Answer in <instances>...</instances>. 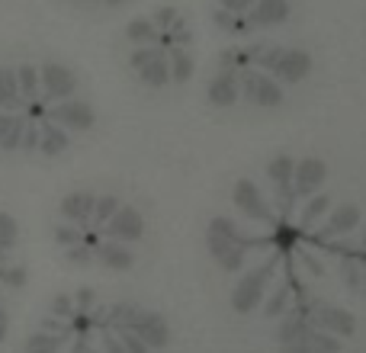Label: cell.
<instances>
[{"mask_svg":"<svg viewBox=\"0 0 366 353\" xmlns=\"http://www.w3.org/2000/svg\"><path fill=\"white\" fill-rule=\"evenodd\" d=\"M302 264H305V270H309L312 277H322V273H325L322 260H318V257H312V254H302Z\"/></svg>","mask_w":366,"mask_h":353,"instance_id":"48","label":"cell"},{"mask_svg":"<svg viewBox=\"0 0 366 353\" xmlns=\"http://www.w3.org/2000/svg\"><path fill=\"white\" fill-rule=\"evenodd\" d=\"M312 71V55L302 49H283V58L280 64L273 68V74L280 77L283 84H299L305 74Z\"/></svg>","mask_w":366,"mask_h":353,"instance_id":"10","label":"cell"},{"mask_svg":"<svg viewBox=\"0 0 366 353\" xmlns=\"http://www.w3.org/2000/svg\"><path fill=\"white\" fill-rule=\"evenodd\" d=\"M39 129H42V145H39V151H42L45 158H55V154H61L64 148H68V129L55 126L51 119H45Z\"/></svg>","mask_w":366,"mask_h":353,"instance_id":"20","label":"cell"},{"mask_svg":"<svg viewBox=\"0 0 366 353\" xmlns=\"http://www.w3.org/2000/svg\"><path fill=\"white\" fill-rule=\"evenodd\" d=\"M290 19V0H254L247 10V23L251 26H280Z\"/></svg>","mask_w":366,"mask_h":353,"instance_id":"12","label":"cell"},{"mask_svg":"<svg viewBox=\"0 0 366 353\" xmlns=\"http://www.w3.org/2000/svg\"><path fill=\"white\" fill-rule=\"evenodd\" d=\"M119 341L126 344V350L129 353H152V347H148L145 341H142L135 331H129V328H119Z\"/></svg>","mask_w":366,"mask_h":353,"instance_id":"38","label":"cell"},{"mask_svg":"<svg viewBox=\"0 0 366 353\" xmlns=\"http://www.w3.org/2000/svg\"><path fill=\"white\" fill-rule=\"evenodd\" d=\"M139 74H142V81H145L148 87H167V81H171V58L158 55L154 61H148Z\"/></svg>","mask_w":366,"mask_h":353,"instance_id":"21","label":"cell"},{"mask_svg":"<svg viewBox=\"0 0 366 353\" xmlns=\"http://www.w3.org/2000/svg\"><path fill=\"white\" fill-rule=\"evenodd\" d=\"M254 6V0H222V10H232V13H247Z\"/></svg>","mask_w":366,"mask_h":353,"instance_id":"45","label":"cell"},{"mask_svg":"<svg viewBox=\"0 0 366 353\" xmlns=\"http://www.w3.org/2000/svg\"><path fill=\"white\" fill-rule=\"evenodd\" d=\"M164 32H167V36H171V45H174V49H187V45H189V39H193V32H189V26L183 23L180 16L174 19V26H171V29H164Z\"/></svg>","mask_w":366,"mask_h":353,"instance_id":"34","label":"cell"},{"mask_svg":"<svg viewBox=\"0 0 366 353\" xmlns=\"http://www.w3.org/2000/svg\"><path fill=\"white\" fill-rule=\"evenodd\" d=\"M315 322L337 337H350L357 331L354 315L347 309H337V305H315Z\"/></svg>","mask_w":366,"mask_h":353,"instance_id":"11","label":"cell"},{"mask_svg":"<svg viewBox=\"0 0 366 353\" xmlns=\"http://www.w3.org/2000/svg\"><path fill=\"white\" fill-rule=\"evenodd\" d=\"M267 174H270V180L277 183L280 196H283V199L290 202V193H286V187H292V174H296V161H292L290 154H277V158L270 161V167H267Z\"/></svg>","mask_w":366,"mask_h":353,"instance_id":"19","label":"cell"},{"mask_svg":"<svg viewBox=\"0 0 366 353\" xmlns=\"http://www.w3.org/2000/svg\"><path fill=\"white\" fill-rule=\"evenodd\" d=\"M39 145H42V129L29 122V126H26V132H23V145H19V148H23V151H36Z\"/></svg>","mask_w":366,"mask_h":353,"instance_id":"41","label":"cell"},{"mask_svg":"<svg viewBox=\"0 0 366 353\" xmlns=\"http://www.w3.org/2000/svg\"><path fill=\"white\" fill-rule=\"evenodd\" d=\"M273 270H277V260L270 257L260 267H254L251 273H244L241 283L234 286V292H232V309L241 312V315H247V312L257 309L260 299H264V292H267V286H270V279H273Z\"/></svg>","mask_w":366,"mask_h":353,"instance_id":"2","label":"cell"},{"mask_svg":"<svg viewBox=\"0 0 366 353\" xmlns=\"http://www.w3.org/2000/svg\"><path fill=\"white\" fill-rule=\"evenodd\" d=\"M232 199L234 206L241 209V212L247 215V219H257V222H277V215L270 212V206H267V199L260 196V189L254 187V180H238L232 189Z\"/></svg>","mask_w":366,"mask_h":353,"instance_id":"5","label":"cell"},{"mask_svg":"<svg viewBox=\"0 0 366 353\" xmlns=\"http://www.w3.org/2000/svg\"><path fill=\"white\" fill-rule=\"evenodd\" d=\"M68 260L71 264H77V267H87L90 264V244H84V241L81 244H71L68 247Z\"/></svg>","mask_w":366,"mask_h":353,"instance_id":"42","label":"cell"},{"mask_svg":"<svg viewBox=\"0 0 366 353\" xmlns=\"http://www.w3.org/2000/svg\"><path fill=\"white\" fill-rule=\"evenodd\" d=\"M119 4H126V0H107V6H119Z\"/></svg>","mask_w":366,"mask_h":353,"instance_id":"51","label":"cell"},{"mask_svg":"<svg viewBox=\"0 0 366 353\" xmlns=\"http://www.w3.org/2000/svg\"><path fill=\"white\" fill-rule=\"evenodd\" d=\"M158 26L152 23V19H132V23L126 26V39L135 45H154L158 42Z\"/></svg>","mask_w":366,"mask_h":353,"instance_id":"23","label":"cell"},{"mask_svg":"<svg viewBox=\"0 0 366 353\" xmlns=\"http://www.w3.org/2000/svg\"><path fill=\"white\" fill-rule=\"evenodd\" d=\"M206 238H209V254H212V257L222 264V270H228V273L241 270L247 241L241 238L238 225H234L232 219H222V215H219V219H212Z\"/></svg>","mask_w":366,"mask_h":353,"instance_id":"1","label":"cell"},{"mask_svg":"<svg viewBox=\"0 0 366 353\" xmlns=\"http://www.w3.org/2000/svg\"><path fill=\"white\" fill-rule=\"evenodd\" d=\"M357 225H360V209H357L354 202H344V206L331 209L328 222H325V228H322V238H325V241H331L335 234H347V232H354Z\"/></svg>","mask_w":366,"mask_h":353,"instance_id":"14","label":"cell"},{"mask_svg":"<svg viewBox=\"0 0 366 353\" xmlns=\"http://www.w3.org/2000/svg\"><path fill=\"white\" fill-rule=\"evenodd\" d=\"M103 228H107V234L116 241H139L142 234H145V222H142L139 209H132V206H119Z\"/></svg>","mask_w":366,"mask_h":353,"instance_id":"8","label":"cell"},{"mask_svg":"<svg viewBox=\"0 0 366 353\" xmlns=\"http://www.w3.org/2000/svg\"><path fill=\"white\" fill-rule=\"evenodd\" d=\"M290 299H292V292H290V286L283 283V286H280L277 292H273L270 299H267V305H264V309H267V315H270V318L283 315V312L290 309Z\"/></svg>","mask_w":366,"mask_h":353,"instance_id":"30","label":"cell"},{"mask_svg":"<svg viewBox=\"0 0 366 353\" xmlns=\"http://www.w3.org/2000/svg\"><path fill=\"white\" fill-rule=\"evenodd\" d=\"M84 353H90V350H84Z\"/></svg>","mask_w":366,"mask_h":353,"instance_id":"53","label":"cell"},{"mask_svg":"<svg viewBox=\"0 0 366 353\" xmlns=\"http://www.w3.org/2000/svg\"><path fill=\"white\" fill-rule=\"evenodd\" d=\"M325 212H331V196H325V193L309 196V202L302 206V215H299V228H302V232L305 228H312Z\"/></svg>","mask_w":366,"mask_h":353,"instance_id":"22","label":"cell"},{"mask_svg":"<svg viewBox=\"0 0 366 353\" xmlns=\"http://www.w3.org/2000/svg\"><path fill=\"white\" fill-rule=\"evenodd\" d=\"M94 206H97V196L94 193H68L61 199V215L71 222V225H87L94 219Z\"/></svg>","mask_w":366,"mask_h":353,"instance_id":"15","label":"cell"},{"mask_svg":"<svg viewBox=\"0 0 366 353\" xmlns=\"http://www.w3.org/2000/svg\"><path fill=\"white\" fill-rule=\"evenodd\" d=\"M309 344L315 350H322V353H337L341 350V341H337V334H331V331H312Z\"/></svg>","mask_w":366,"mask_h":353,"instance_id":"32","label":"cell"},{"mask_svg":"<svg viewBox=\"0 0 366 353\" xmlns=\"http://www.w3.org/2000/svg\"><path fill=\"white\" fill-rule=\"evenodd\" d=\"M49 119L55 122V126L68 129V132H87V129H94L97 116H94V106L84 100H61L55 103V106L49 109Z\"/></svg>","mask_w":366,"mask_h":353,"instance_id":"3","label":"cell"},{"mask_svg":"<svg viewBox=\"0 0 366 353\" xmlns=\"http://www.w3.org/2000/svg\"><path fill=\"white\" fill-rule=\"evenodd\" d=\"M23 132H26V119L13 113H0V148L4 151H16L23 145Z\"/></svg>","mask_w":366,"mask_h":353,"instance_id":"18","label":"cell"},{"mask_svg":"<svg viewBox=\"0 0 366 353\" xmlns=\"http://www.w3.org/2000/svg\"><path fill=\"white\" fill-rule=\"evenodd\" d=\"M158 55H164V51H161L158 45H142V49H135V51H132V68H135V71H142L148 61H154Z\"/></svg>","mask_w":366,"mask_h":353,"instance_id":"37","label":"cell"},{"mask_svg":"<svg viewBox=\"0 0 366 353\" xmlns=\"http://www.w3.org/2000/svg\"><path fill=\"white\" fill-rule=\"evenodd\" d=\"M77 305H81V312H87L90 305H94V289H81L77 292V299H74Z\"/></svg>","mask_w":366,"mask_h":353,"instance_id":"49","label":"cell"},{"mask_svg":"<svg viewBox=\"0 0 366 353\" xmlns=\"http://www.w3.org/2000/svg\"><path fill=\"white\" fill-rule=\"evenodd\" d=\"M215 26L219 29H225V32H232V36H241V32H247L251 29V23L247 19H241V13H232V10H215Z\"/></svg>","mask_w":366,"mask_h":353,"instance_id":"27","label":"cell"},{"mask_svg":"<svg viewBox=\"0 0 366 353\" xmlns=\"http://www.w3.org/2000/svg\"><path fill=\"white\" fill-rule=\"evenodd\" d=\"M277 337H280V344H309V337H312L309 318H305L302 312H292V315H286V322L280 324Z\"/></svg>","mask_w":366,"mask_h":353,"instance_id":"17","label":"cell"},{"mask_svg":"<svg viewBox=\"0 0 366 353\" xmlns=\"http://www.w3.org/2000/svg\"><path fill=\"white\" fill-rule=\"evenodd\" d=\"M16 81H19V94H23L26 103H36L39 94H42V84H39V71L32 64H23L16 68Z\"/></svg>","mask_w":366,"mask_h":353,"instance_id":"24","label":"cell"},{"mask_svg":"<svg viewBox=\"0 0 366 353\" xmlns=\"http://www.w3.org/2000/svg\"><path fill=\"white\" fill-rule=\"evenodd\" d=\"M129 331H135V334L142 337V341L148 344V347H167V341H171V328H167V322L161 315H154V312H139V318H135V324Z\"/></svg>","mask_w":366,"mask_h":353,"instance_id":"9","label":"cell"},{"mask_svg":"<svg viewBox=\"0 0 366 353\" xmlns=\"http://www.w3.org/2000/svg\"><path fill=\"white\" fill-rule=\"evenodd\" d=\"M0 279H4L6 286H13V289H19V286L26 283V270L23 267H0Z\"/></svg>","mask_w":366,"mask_h":353,"instance_id":"40","label":"cell"},{"mask_svg":"<svg viewBox=\"0 0 366 353\" xmlns=\"http://www.w3.org/2000/svg\"><path fill=\"white\" fill-rule=\"evenodd\" d=\"M13 244H16V222L6 212H0V254L10 251Z\"/></svg>","mask_w":366,"mask_h":353,"instance_id":"33","label":"cell"},{"mask_svg":"<svg viewBox=\"0 0 366 353\" xmlns=\"http://www.w3.org/2000/svg\"><path fill=\"white\" fill-rule=\"evenodd\" d=\"M58 350H61V334H55V331H39V334H32L29 341H26L23 353H58Z\"/></svg>","mask_w":366,"mask_h":353,"instance_id":"26","label":"cell"},{"mask_svg":"<svg viewBox=\"0 0 366 353\" xmlns=\"http://www.w3.org/2000/svg\"><path fill=\"white\" fill-rule=\"evenodd\" d=\"M103 353H129V350H126V344H122L119 337L107 334V337H103Z\"/></svg>","mask_w":366,"mask_h":353,"instance_id":"47","label":"cell"},{"mask_svg":"<svg viewBox=\"0 0 366 353\" xmlns=\"http://www.w3.org/2000/svg\"><path fill=\"white\" fill-rule=\"evenodd\" d=\"M16 96H19L16 71L0 68V106H10V103H16Z\"/></svg>","mask_w":366,"mask_h":353,"instance_id":"28","label":"cell"},{"mask_svg":"<svg viewBox=\"0 0 366 353\" xmlns=\"http://www.w3.org/2000/svg\"><path fill=\"white\" fill-rule=\"evenodd\" d=\"M341 273H344V283L350 286V289H360L363 286V270H360V264H357V260H344L341 264Z\"/></svg>","mask_w":366,"mask_h":353,"instance_id":"35","label":"cell"},{"mask_svg":"<svg viewBox=\"0 0 366 353\" xmlns=\"http://www.w3.org/2000/svg\"><path fill=\"white\" fill-rule=\"evenodd\" d=\"M49 312L55 318H74V299H68V296H55L49 302Z\"/></svg>","mask_w":366,"mask_h":353,"instance_id":"39","label":"cell"},{"mask_svg":"<svg viewBox=\"0 0 366 353\" xmlns=\"http://www.w3.org/2000/svg\"><path fill=\"white\" fill-rule=\"evenodd\" d=\"M6 331H10V318H6V312H4V305H0V344H4V337H6Z\"/></svg>","mask_w":366,"mask_h":353,"instance_id":"50","label":"cell"},{"mask_svg":"<svg viewBox=\"0 0 366 353\" xmlns=\"http://www.w3.org/2000/svg\"><path fill=\"white\" fill-rule=\"evenodd\" d=\"M167 58H171V81L187 84L193 77V55L187 49H174Z\"/></svg>","mask_w":366,"mask_h":353,"instance_id":"25","label":"cell"},{"mask_svg":"<svg viewBox=\"0 0 366 353\" xmlns=\"http://www.w3.org/2000/svg\"><path fill=\"white\" fill-rule=\"evenodd\" d=\"M55 241H58V244H64V247L81 244V241H84L81 225H58V228H55Z\"/></svg>","mask_w":366,"mask_h":353,"instance_id":"36","label":"cell"},{"mask_svg":"<svg viewBox=\"0 0 366 353\" xmlns=\"http://www.w3.org/2000/svg\"><path fill=\"white\" fill-rule=\"evenodd\" d=\"M280 58H283V49H264V55H260V64H264L267 71H273L280 64Z\"/></svg>","mask_w":366,"mask_h":353,"instance_id":"44","label":"cell"},{"mask_svg":"<svg viewBox=\"0 0 366 353\" xmlns=\"http://www.w3.org/2000/svg\"><path fill=\"white\" fill-rule=\"evenodd\" d=\"M360 244H363V251H366V228H363V238H360Z\"/></svg>","mask_w":366,"mask_h":353,"instance_id":"52","label":"cell"},{"mask_svg":"<svg viewBox=\"0 0 366 353\" xmlns=\"http://www.w3.org/2000/svg\"><path fill=\"white\" fill-rule=\"evenodd\" d=\"M116 209H119V199H116V196H100V199H97V206H94V225H107L109 219H113V212Z\"/></svg>","mask_w":366,"mask_h":353,"instance_id":"31","label":"cell"},{"mask_svg":"<svg viewBox=\"0 0 366 353\" xmlns=\"http://www.w3.org/2000/svg\"><path fill=\"white\" fill-rule=\"evenodd\" d=\"M97 257L103 260V264L109 267V270H129V267L135 264L132 251L126 247V241H100L97 244Z\"/></svg>","mask_w":366,"mask_h":353,"instance_id":"16","label":"cell"},{"mask_svg":"<svg viewBox=\"0 0 366 353\" xmlns=\"http://www.w3.org/2000/svg\"><path fill=\"white\" fill-rule=\"evenodd\" d=\"M325 176H328V167H325L322 158H305L296 164V174H292V193L296 196H315L318 187L325 183Z\"/></svg>","mask_w":366,"mask_h":353,"instance_id":"7","label":"cell"},{"mask_svg":"<svg viewBox=\"0 0 366 353\" xmlns=\"http://www.w3.org/2000/svg\"><path fill=\"white\" fill-rule=\"evenodd\" d=\"M174 19H177V10H174V6H161V10L154 13L152 23L158 26L161 32H164V29H171V26H174Z\"/></svg>","mask_w":366,"mask_h":353,"instance_id":"43","label":"cell"},{"mask_svg":"<svg viewBox=\"0 0 366 353\" xmlns=\"http://www.w3.org/2000/svg\"><path fill=\"white\" fill-rule=\"evenodd\" d=\"M241 87H244L247 100L257 103V106L270 109V106H280V103H283V87L267 74H254V71H247V74L241 77Z\"/></svg>","mask_w":366,"mask_h":353,"instance_id":"6","label":"cell"},{"mask_svg":"<svg viewBox=\"0 0 366 353\" xmlns=\"http://www.w3.org/2000/svg\"><path fill=\"white\" fill-rule=\"evenodd\" d=\"M241 94V77L238 71H222L219 77H215L212 84H209L206 96L212 106H234V100H238Z\"/></svg>","mask_w":366,"mask_h":353,"instance_id":"13","label":"cell"},{"mask_svg":"<svg viewBox=\"0 0 366 353\" xmlns=\"http://www.w3.org/2000/svg\"><path fill=\"white\" fill-rule=\"evenodd\" d=\"M39 84H42L45 100L61 103V100H71V94H74V87H77V77L71 74V68H64V64L49 61L39 68Z\"/></svg>","mask_w":366,"mask_h":353,"instance_id":"4","label":"cell"},{"mask_svg":"<svg viewBox=\"0 0 366 353\" xmlns=\"http://www.w3.org/2000/svg\"><path fill=\"white\" fill-rule=\"evenodd\" d=\"M139 305H129V302H119V305H113L109 309V322L116 324V328H132L135 324V318H139Z\"/></svg>","mask_w":366,"mask_h":353,"instance_id":"29","label":"cell"},{"mask_svg":"<svg viewBox=\"0 0 366 353\" xmlns=\"http://www.w3.org/2000/svg\"><path fill=\"white\" fill-rule=\"evenodd\" d=\"M238 55H241L238 49H225V51H222V71H234V68H238Z\"/></svg>","mask_w":366,"mask_h":353,"instance_id":"46","label":"cell"}]
</instances>
